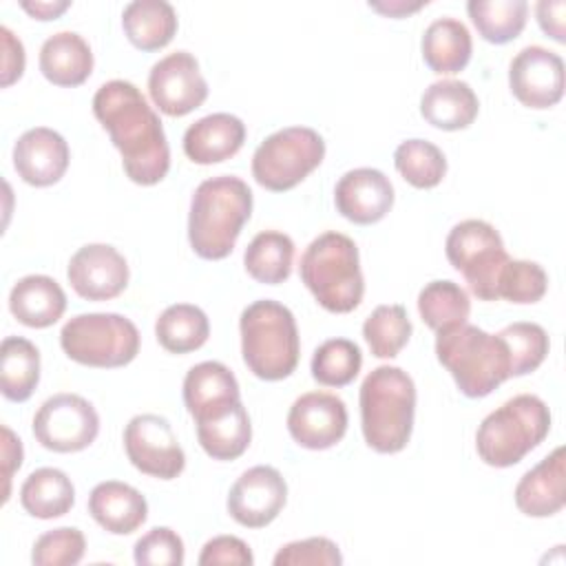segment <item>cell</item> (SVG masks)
<instances>
[{
	"label": "cell",
	"instance_id": "cell-1",
	"mask_svg": "<svg viewBox=\"0 0 566 566\" xmlns=\"http://www.w3.org/2000/svg\"><path fill=\"white\" fill-rule=\"evenodd\" d=\"M93 115L119 150L130 181L155 186L168 175L170 148L161 119L133 82L102 84L93 95Z\"/></svg>",
	"mask_w": 566,
	"mask_h": 566
},
{
	"label": "cell",
	"instance_id": "cell-2",
	"mask_svg": "<svg viewBox=\"0 0 566 566\" xmlns=\"http://www.w3.org/2000/svg\"><path fill=\"white\" fill-rule=\"evenodd\" d=\"M252 214V190L234 175H219L201 181L190 199L188 241L197 256L221 261Z\"/></svg>",
	"mask_w": 566,
	"mask_h": 566
},
{
	"label": "cell",
	"instance_id": "cell-3",
	"mask_svg": "<svg viewBox=\"0 0 566 566\" xmlns=\"http://www.w3.org/2000/svg\"><path fill=\"white\" fill-rule=\"evenodd\" d=\"M360 427L376 453H398L407 447L416 416V385L394 365L371 369L360 385Z\"/></svg>",
	"mask_w": 566,
	"mask_h": 566
},
{
	"label": "cell",
	"instance_id": "cell-4",
	"mask_svg": "<svg viewBox=\"0 0 566 566\" xmlns=\"http://www.w3.org/2000/svg\"><path fill=\"white\" fill-rule=\"evenodd\" d=\"M301 281L316 303L332 314L354 312L365 294L356 243L340 232L318 234L303 252Z\"/></svg>",
	"mask_w": 566,
	"mask_h": 566
},
{
	"label": "cell",
	"instance_id": "cell-5",
	"mask_svg": "<svg viewBox=\"0 0 566 566\" xmlns=\"http://www.w3.org/2000/svg\"><path fill=\"white\" fill-rule=\"evenodd\" d=\"M241 356L245 367L261 380H283L296 365L301 340L294 314L279 301L250 303L239 318Z\"/></svg>",
	"mask_w": 566,
	"mask_h": 566
},
{
	"label": "cell",
	"instance_id": "cell-6",
	"mask_svg": "<svg viewBox=\"0 0 566 566\" xmlns=\"http://www.w3.org/2000/svg\"><path fill=\"white\" fill-rule=\"evenodd\" d=\"M436 356L467 398H484L511 378L504 340L469 323L440 332Z\"/></svg>",
	"mask_w": 566,
	"mask_h": 566
},
{
	"label": "cell",
	"instance_id": "cell-7",
	"mask_svg": "<svg viewBox=\"0 0 566 566\" xmlns=\"http://www.w3.org/2000/svg\"><path fill=\"white\" fill-rule=\"evenodd\" d=\"M548 431V405L533 394H520L480 422L475 449L484 464L506 469L522 462L526 453L544 442Z\"/></svg>",
	"mask_w": 566,
	"mask_h": 566
},
{
	"label": "cell",
	"instance_id": "cell-8",
	"mask_svg": "<svg viewBox=\"0 0 566 566\" xmlns=\"http://www.w3.org/2000/svg\"><path fill=\"white\" fill-rule=\"evenodd\" d=\"M64 354L86 367H124L139 354V332L135 323L115 312L77 314L60 332Z\"/></svg>",
	"mask_w": 566,
	"mask_h": 566
},
{
	"label": "cell",
	"instance_id": "cell-9",
	"mask_svg": "<svg viewBox=\"0 0 566 566\" xmlns=\"http://www.w3.org/2000/svg\"><path fill=\"white\" fill-rule=\"evenodd\" d=\"M325 157L323 137L307 126H287L265 137L252 155V177L272 192L298 186Z\"/></svg>",
	"mask_w": 566,
	"mask_h": 566
},
{
	"label": "cell",
	"instance_id": "cell-10",
	"mask_svg": "<svg viewBox=\"0 0 566 566\" xmlns=\"http://www.w3.org/2000/svg\"><path fill=\"white\" fill-rule=\"evenodd\" d=\"M444 252L480 301H497V283L509 254L500 232L491 223L482 219L455 223L447 234Z\"/></svg>",
	"mask_w": 566,
	"mask_h": 566
},
{
	"label": "cell",
	"instance_id": "cell-11",
	"mask_svg": "<svg viewBox=\"0 0 566 566\" xmlns=\"http://www.w3.org/2000/svg\"><path fill=\"white\" fill-rule=\"evenodd\" d=\"M99 416L95 407L77 394H55L46 398L33 416L35 440L55 453H75L95 442Z\"/></svg>",
	"mask_w": 566,
	"mask_h": 566
},
{
	"label": "cell",
	"instance_id": "cell-12",
	"mask_svg": "<svg viewBox=\"0 0 566 566\" xmlns=\"http://www.w3.org/2000/svg\"><path fill=\"white\" fill-rule=\"evenodd\" d=\"M124 449L137 471L159 480H175L186 467V453L170 422L157 413H139L128 420Z\"/></svg>",
	"mask_w": 566,
	"mask_h": 566
},
{
	"label": "cell",
	"instance_id": "cell-13",
	"mask_svg": "<svg viewBox=\"0 0 566 566\" xmlns=\"http://www.w3.org/2000/svg\"><path fill=\"white\" fill-rule=\"evenodd\" d=\"M148 93L164 115L184 117L206 102L208 82L192 53L175 51L153 64L148 73Z\"/></svg>",
	"mask_w": 566,
	"mask_h": 566
},
{
	"label": "cell",
	"instance_id": "cell-14",
	"mask_svg": "<svg viewBox=\"0 0 566 566\" xmlns=\"http://www.w3.org/2000/svg\"><path fill=\"white\" fill-rule=\"evenodd\" d=\"M287 502V484L283 475L268 464L243 471L228 493L230 517L245 528H263L272 524Z\"/></svg>",
	"mask_w": 566,
	"mask_h": 566
},
{
	"label": "cell",
	"instance_id": "cell-15",
	"mask_svg": "<svg viewBox=\"0 0 566 566\" xmlns=\"http://www.w3.org/2000/svg\"><path fill=\"white\" fill-rule=\"evenodd\" d=\"M509 86L520 104L551 108L564 95V60L544 46H524L509 64Z\"/></svg>",
	"mask_w": 566,
	"mask_h": 566
},
{
	"label": "cell",
	"instance_id": "cell-16",
	"mask_svg": "<svg viewBox=\"0 0 566 566\" xmlns=\"http://www.w3.org/2000/svg\"><path fill=\"white\" fill-rule=\"evenodd\" d=\"M287 431L303 449H329L338 444L347 431V407L336 394L307 391L292 402Z\"/></svg>",
	"mask_w": 566,
	"mask_h": 566
},
{
	"label": "cell",
	"instance_id": "cell-17",
	"mask_svg": "<svg viewBox=\"0 0 566 566\" xmlns=\"http://www.w3.org/2000/svg\"><path fill=\"white\" fill-rule=\"evenodd\" d=\"M128 263L108 243L82 245L69 261L66 279L86 301H111L128 285Z\"/></svg>",
	"mask_w": 566,
	"mask_h": 566
},
{
	"label": "cell",
	"instance_id": "cell-18",
	"mask_svg": "<svg viewBox=\"0 0 566 566\" xmlns=\"http://www.w3.org/2000/svg\"><path fill=\"white\" fill-rule=\"evenodd\" d=\"M69 159L66 139L46 126L29 128L13 144V168L24 184L35 188L57 184L69 168Z\"/></svg>",
	"mask_w": 566,
	"mask_h": 566
},
{
	"label": "cell",
	"instance_id": "cell-19",
	"mask_svg": "<svg viewBox=\"0 0 566 566\" xmlns=\"http://www.w3.org/2000/svg\"><path fill=\"white\" fill-rule=\"evenodd\" d=\"M394 197L389 177L376 168L347 170L334 188L336 210L358 226H371L385 219L394 206Z\"/></svg>",
	"mask_w": 566,
	"mask_h": 566
},
{
	"label": "cell",
	"instance_id": "cell-20",
	"mask_svg": "<svg viewBox=\"0 0 566 566\" xmlns=\"http://www.w3.org/2000/svg\"><path fill=\"white\" fill-rule=\"evenodd\" d=\"M241 400L234 374L219 360H203L184 378V405L195 422L223 413Z\"/></svg>",
	"mask_w": 566,
	"mask_h": 566
},
{
	"label": "cell",
	"instance_id": "cell-21",
	"mask_svg": "<svg viewBox=\"0 0 566 566\" xmlns=\"http://www.w3.org/2000/svg\"><path fill=\"white\" fill-rule=\"evenodd\" d=\"M566 504V458L557 447L522 475L515 486V506L528 517H551Z\"/></svg>",
	"mask_w": 566,
	"mask_h": 566
},
{
	"label": "cell",
	"instance_id": "cell-22",
	"mask_svg": "<svg viewBox=\"0 0 566 566\" xmlns=\"http://www.w3.org/2000/svg\"><path fill=\"white\" fill-rule=\"evenodd\" d=\"M245 142V124L230 113H212L184 133V153L199 166H210L234 157Z\"/></svg>",
	"mask_w": 566,
	"mask_h": 566
},
{
	"label": "cell",
	"instance_id": "cell-23",
	"mask_svg": "<svg viewBox=\"0 0 566 566\" xmlns=\"http://www.w3.org/2000/svg\"><path fill=\"white\" fill-rule=\"evenodd\" d=\"M88 513L104 531L128 535L146 522L148 502L135 486L119 480H106L91 491Z\"/></svg>",
	"mask_w": 566,
	"mask_h": 566
},
{
	"label": "cell",
	"instance_id": "cell-24",
	"mask_svg": "<svg viewBox=\"0 0 566 566\" xmlns=\"http://www.w3.org/2000/svg\"><path fill=\"white\" fill-rule=\"evenodd\" d=\"M9 310L27 327H51L66 310V294L46 274L22 276L9 292Z\"/></svg>",
	"mask_w": 566,
	"mask_h": 566
},
{
	"label": "cell",
	"instance_id": "cell-25",
	"mask_svg": "<svg viewBox=\"0 0 566 566\" xmlns=\"http://www.w3.org/2000/svg\"><path fill=\"white\" fill-rule=\"evenodd\" d=\"M480 111L475 91L462 80H438L420 97V115L440 130L469 128Z\"/></svg>",
	"mask_w": 566,
	"mask_h": 566
},
{
	"label": "cell",
	"instance_id": "cell-26",
	"mask_svg": "<svg viewBox=\"0 0 566 566\" xmlns=\"http://www.w3.org/2000/svg\"><path fill=\"white\" fill-rule=\"evenodd\" d=\"M40 71L55 86H80L93 73V51L80 33L57 31L40 49Z\"/></svg>",
	"mask_w": 566,
	"mask_h": 566
},
{
	"label": "cell",
	"instance_id": "cell-27",
	"mask_svg": "<svg viewBox=\"0 0 566 566\" xmlns=\"http://www.w3.org/2000/svg\"><path fill=\"white\" fill-rule=\"evenodd\" d=\"M422 60L438 75L460 73L473 51L471 33L464 22L455 18H438L422 33Z\"/></svg>",
	"mask_w": 566,
	"mask_h": 566
},
{
	"label": "cell",
	"instance_id": "cell-28",
	"mask_svg": "<svg viewBox=\"0 0 566 566\" xmlns=\"http://www.w3.org/2000/svg\"><path fill=\"white\" fill-rule=\"evenodd\" d=\"M128 42L139 51H159L177 33V13L164 0H135L122 11Z\"/></svg>",
	"mask_w": 566,
	"mask_h": 566
},
{
	"label": "cell",
	"instance_id": "cell-29",
	"mask_svg": "<svg viewBox=\"0 0 566 566\" xmlns=\"http://www.w3.org/2000/svg\"><path fill=\"white\" fill-rule=\"evenodd\" d=\"M20 504L29 515L38 520L62 517L75 504V486L64 471L55 467H42L31 471L22 482Z\"/></svg>",
	"mask_w": 566,
	"mask_h": 566
},
{
	"label": "cell",
	"instance_id": "cell-30",
	"mask_svg": "<svg viewBox=\"0 0 566 566\" xmlns=\"http://www.w3.org/2000/svg\"><path fill=\"white\" fill-rule=\"evenodd\" d=\"M197 438L201 449L212 460H237L245 453L252 440V424L248 409L239 400L219 416L197 422Z\"/></svg>",
	"mask_w": 566,
	"mask_h": 566
},
{
	"label": "cell",
	"instance_id": "cell-31",
	"mask_svg": "<svg viewBox=\"0 0 566 566\" xmlns=\"http://www.w3.org/2000/svg\"><path fill=\"white\" fill-rule=\"evenodd\" d=\"M40 382V352L22 336H7L0 345V389L11 402L31 398Z\"/></svg>",
	"mask_w": 566,
	"mask_h": 566
},
{
	"label": "cell",
	"instance_id": "cell-32",
	"mask_svg": "<svg viewBox=\"0 0 566 566\" xmlns=\"http://www.w3.org/2000/svg\"><path fill=\"white\" fill-rule=\"evenodd\" d=\"M294 263V241L279 230L259 232L243 252L245 272L265 285H279L290 279Z\"/></svg>",
	"mask_w": 566,
	"mask_h": 566
},
{
	"label": "cell",
	"instance_id": "cell-33",
	"mask_svg": "<svg viewBox=\"0 0 566 566\" xmlns=\"http://www.w3.org/2000/svg\"><path fill=\"white\" fill-rule=\"evenodd\" d=\"M155 336L166 352L188 354L206 345L210 336V321L201 307L192 303H175L159 314Z\"/></svg>",
	"mask_w": 566,
	"mask_h": 566
},
{
	"label": "cell",
	"instance_id": "cell-34",
	"mask_svg": "<svg viewBox=\"0 0 566 566\" xmlns=\"http://www.w3.org/2000/svg\"><path fill=\"white\" fill-rule=\"evenodd\" d=\"M467 13L478 33L491 44H506L515 40L528 18L526 0H469Z\"/></svg>",
	"mask_w": 566,
	"mask_h": 566
},
{
	"label": "cell",
	"instance_id": "cell-35",
	"mask_svg": "<svg viewBox=\"0 0 566 566\" xmlns=\"http://www.w3.org/2000/svg\"><path fill=\"white\" fill-rule=\"evenodd\" d=\"M418 312L436 334L467 323L471 314L469 294L453 281H431L418 294Z\"/></svg>",
	"mask_w": 566,
	"mask_h": 566
},
{
	"label": "cell",
	"instance_id": "cell-36",
	"mask_svg": "<svg viewBox=\"0 0 566 566\" xmlns=\"http://www.w3.org/2000/svg\"><path fill=\"white\" fill-rule=\"evenodd\" d=\"M394 166L413 188H436L447 175L444 153L427 139H407L394 153Z\"/></svg>",
	"mask_w": 566,
	"mask_h": 566
},
{
	"label": "cell",
	"instance_id": "cell-37",
	"mask_svg": "<svg viewBox=\"0 0 566 566\" xmlns=\"http://www.w3.org/2000/svg\"><path fill=\"white\" fill-rule=\"evenodd\" d=\"M411 321L398 303L378 305L363 323V336L376 358H396L411 338Z\"/></svg>",
	"mask_w": 566,
	"mask_h": 566
},
{
	"label": "cell",
	"instance_id": "cell-38",
	"mask_svg": "<svg viewBox=\"0 0 566 566\" xmlns=\"http://www.w3.org/2000/svg\"><path fill=\"white\" fill-rule=\"evenodd\" d=\"M363 367L360 347L349 338H329L312 356V376L325 387L349 385Z\"/></svg>",
	"mask_w": 566,
	"mask_h": 566
},
{
	"label": "cell",
	"instance_id": "cell-39",
	"mask_svg": "<svg viewBox=\"0 0 566 566\" xmlns=\"http://www.w3.org/2000/svg\"><path fill=\"white\" fill-rule=\"evenodd\" d=\"M497 336L504 340L509 360H511V376H526L535 371L544 358L548 356L551 340L542 325L520 321L506 325Z\"/></svg>",
	"mask_w": 566,
	"mask_h": 566
},
{
	"label": "cell",
	"instance_id": "cell-40",
	"mask_svg": "<svg viewBox=\"0 0 566 566\" xmlns=\"http://www.w3.org/2000/svg\"><path fill=\"white\" fill-rule=\"evenodd\" d=\"M548 290V274L535 261L509 259L500 274L497 298H506L509 303L528 305L537 303Z\"/></svg>",
	"mask_w": 566,
	"mask_h": 566
},
{
	"label": "cell",
	"instance_id": "cell-41",
	"mask_svg": "<svg viewBox=\"0 0 566 566\" xmlns=\"http://www.w3.org/2000/svg\"><path fill=\"white\" fill-rule=\"evenodd\" d=\"M86 539L75 526H60L42 533L31 551L35 566H73L84 557Z\"/></svg>",
	"mask_w": 566,
	"mask_h": 566
},
{
	"label": "cell",
	"instance_id": "cell-42",
	"mask_svg": "<svg viewBox=\"0 0 566 566\" xmlns=\"http://www.w3.org/2000/svg\"><path fill=\"white\" fill-rule=\"evenodd\" d=\"M133 557L139 566H181L186 548L172 528L155 526L135 542Z\"/></svg>",
	"mask_w": 566,
	"mask_h": 566
},
{
	"label": "cell",
	"instance_id": "cell-43",
	"mask_svg": "<svg viewBox=\"0 0 566 566\" xmlns=\"http://www.w3.org/2000/svg\"><path fill=\"white\" fill-rule=\"evenodd\" d=\"M343 555L327 537H307L290 542L274 555V566H340Z\"/></svg>",
	"mask_w": 566,
	"mask_h": 566
},
{
	"label": "cell",
	"instance_id": "cell-44",
	"mask_svg": "<svg viewBox=\"0 0 566 566\" xmlns=\"http://www.w3.org/2000/svg\"><path fill=\"white\" fill-rule=\"evenodd\" d=\"M199 564L201 566H212V564L252 566L254 555H252L250 546L243 539H239L234 535H217V537H212L203 544L201 555H199Z\"/></svg>",
	"mask_w": 566,
	"mask_h": 566
},
{
	"label": "cell",
	"instance_id": "cell-45",
	"mask_svg": "<svg viewBox=\"0 0 566 566\" xmlns=\"http://www.w3.org/2000/svg\"><path fill=\"white\" fill-rule=\"evenodd\" d=\"M0 42H2V86H11L24 73V46L13 35L9 27H0Z\"/></svg>",
	"mask_w": 566,
	"mask_h": 566
},
{
	"label": "cell",
	"instance_id": "cell-46",
	"mask_svg": "<svg viewBox=\"0 0 566 566\" xmlns=\"http://www.w3.org/2000/svg\"><path fill=\"white\" fill-rule=\"evenodd\" d=\"M564 13H566V2L564 0H542L535 7V15H537V22H539L542 31L559 44L566 42Z\"/></svg>",
	"mask_w": 566,
	"mask_h": 566
},
{
	"label": "cell",
	"instance_id": "cell-47",
	"mask_svg": "<svg viewBox=\"0 0 566 566\" xmlns=\"http://www.w3.org/2000/svg\"><path fill=\"white\" fill-rule=\"evenodd\" d=\"M22 455L24 451H22L20 438L4 424L2 427V480H4L2 502H7L11 495V478L22 467Z\"/></svg>",
	"mask_w": 566,
	"mask_h": 566
},
{
	"label": "cell",
	"instance_id": "cell-48",
	"mask_svg": "<svg viewBox=\"0 0 566 566\" xmlns=\"http://www.w3.org/2000/svg\"><path fill=\"white\" fill-rule=\"evenodd\" d=\"M20 7L35 20H55L71 7V2L69 0H53V2L35 0V2H20Z\"/></svg>",
	"mask_w": 566,
	"mask_h": 566
},
{
	"label": "cell",
	"instance_id": "cell-49",
	"mask_svg": "<svg viewBox=\"0 0 566 566\" xmlns=\"http://www.w3.org/2000/svg\"><path fill=\"white\" fill-rule=\"evenodd\" d=\"M427 2H405V0H389V2H369V7L382 15H389V18H402L407 13H413L418 9H422Z\"/></svg>",
	"mask_w": 566,
	"mask_h": 566
}]
</instances>
